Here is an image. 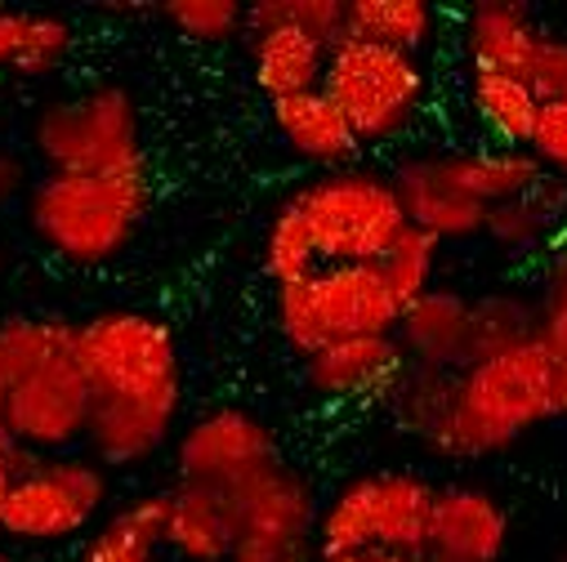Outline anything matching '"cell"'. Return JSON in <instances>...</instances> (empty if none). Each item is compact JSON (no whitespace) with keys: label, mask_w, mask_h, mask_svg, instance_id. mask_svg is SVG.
I'll use <instances>...</instances> for the list:
<instances>
[{"label":"cell","mask_w":567,"mask_h":562,"mask_svg":"<svg viewBox=\"0 0 567 562\" xmlns=\"http://www.w3.org/2000/svg\"><path fill=\"white\" fill-rule=\"evenodd\" d=\"M434 504H439V487L415 473H398V469L362 473L322 504L318 535H313L318 562L340 553H362V549L424 558Z\"/></svg>","instance_id":"4"},{"label":"cell","mask_w":567,"mask_h":562,"mask_svg":"<svg viewBox=\"0 0 567 562\" xmlns=\"http://www.w3.org/2000/svg\"><path fill=\"white\" fill-rule=\"evenodd\" d=\"M452 162V175L456 184L483 201L487 210L492 206H505V201H518L527 192H536L545 184V166L532 157V148H483V153H447Z\"/></svg>","instance_id":"22"},{"label":"cell","mask_w":567,"mask_h":562,"mask_svg":"<svg viewBox=\"0 0 567 562\" xmlns=\"http://www.w3.org/2000/svg\"><path fill=\"white\" fill-rule=\"evenodd\" d=\"M439 237H430L424 228H406L398 241H393V250L380 259V272H384V281H389V291L398 295V304H402V313L415 304V300H424L434 291V272H439Z\"/></svg>","instance_id":"30"},{"label":"cell","mask_w":567,"mask_h":562,"mask_svg":"<svg viewBox=\"0 0 567 562\" xmlns=\"http://www.w3.org/2000/svg\"><path fill=\"white\" fill-rule=\"evenodd\" d=\"M157 10L175 32L202 45H224L246 28V6L237 0H166Z\"/></svg>","instance_id":"31"},{"label":"cell","mask_w":567,"mask_h":562,"mask_svg":"<svg viewBox=\"0 0 567 562\" xmlns=\"http://www.w3.org/2000/svg\"><path fill=\"white\" fill-rule=\"evenodd\" d=\"M23 179H28L23 162H19V157H10V153H0V206L14 201V197L23 192Z\"/></svg>","instance_id":"38"},{"label":"cell","mask_w":567,"mask_h":562,"mask_svg":"<svg viewBox=\"0 0 567 562\" xmlns=\"http://www.w3.org/2000/svg\"><path fill=\"white\" fill-rule=\"evenodd\" d=\"M233 540H272V544H313L318 535V491L313 482L291 469L287 460H272L268 469L250 473L233 491L219 496Z\"/></svg>","instance_id":"11"},{"label":"cell","mask_w":567,"mask_h":562,"mask_svg":"<svg viewBox=\"0 0 567 562\" xmlns=\"http://www.w3.org/2000/svg\"><path fill=\"white\" fill-rule=\"evenodd\" d=\"M540 37L545 32L536 28V19L514 0H478V6H470L461 28L470 72H505V76L527 72Z\"/></svg>","instance_id":"19"},{"label":"cell","mask_w":567,"mask_h":562,"mask_svg":"<svg viewBox=\"0 0 567 562\" xmlns=\"http://www.w3.org/2000/svg\"><path fill=\"white\" fill-rule=\"evenodd\" d=\"M532 157L567 179V103H545L540 107V121H536V134H532Z\"/></svg>","instance_id":"35"},{"label":"cell","mask_w":567,"mask_h":562,"mask_svg":"<svg viewBox=\"0 0 567 562\" xmlns=\"http://www.w3.org/2000/svg\"><path fill=\"white\" fill-rule=\"evenodd\" d=\"M76 357L90 379V438L99 465H144L179 419L184 362L175 331L153 313L112 309L76 326Z\"/></svg>","instance_id":"1"},{"label":"cell","mask_w":567,"mask_h":562,"mask_svg":"<svg viewBox=\"0 0 567 562\" xmlns=\"http://www.w3.org/2000/svg\"><path fill=\"white\" fill-rule=\"evenodd\" d=\"M313 232L318 259L327 263H380L393 241L411 228L393 175L371 170H327L291 197Z\"/></svg>","instance_id":"6"},{"label":"cell","mask_w":567,"mask_h":562,"mask_svg":"<svg viewBox=\"0 0 567 562\" xmlns=\"http://www.w3.org/2000/svg\"><path fill=\"white\" fill-rule=\"evenodd\" d=\"M32 144L50 175H116L148 166L138 138V107L121 85H99L41 107Z\"/></svg>","instance_id":"7"},{"label":"cell","mask_w":567,"mask_h":562,"mask_svg":"<svg viewBox=\"0 0 567 562\" xmlns=\"http://www.w3.org/2000/svg\"><path fill=\"white\" fill-rule=\"evenodd\" d=\"M148 197V166L116 175H45L28 197V219L54 254L72 263H107L130 246Z\"/></svg>","instance_id":"3"},{"label":"cell","mask_w":567,"mask_h":562,"mask_svg":"<svg viewBox=\"0 0 567 562\" xmlns=\"http://www.w3.org/2000/svg\"><path fill=\"white\" fill-rule=\"evenodd\" d=\"M470 107H474L478 125L496 138V148H532L540 103L523 76L470 72Z\"/></svg>","instance_id":"23"},{"label":"cell","mask_w":567,"mask_h":562,"mask_svg":"<svg viewBox=\"0 0 567 562\" xmlns=\"http://www.w3.org/2000/svg\"><path fill=\"white\" fill-rule=\"evenodd\" d=\"M107 465L94 456H45L10 491L0 535L28 544H59L81 535L107 504Z\"/></svg>","instance_id":"9"},{"label":"cell","mask_w":567,"mask_h":562,"mask_svg":"<svg viewBox=\"0 0 567 562\" xmlns=\"http://www.w3.org/2000/svg\"><path fill=\"white\" fill-rule=\"evenodd\" d=\"M14 482H19V451L0 447V522H6V504H10Z\"/></svg>","instance_id":"39"},{"label":"cell","mask_w":567,"mask_h":562,"mask_svg":"<svg viewBox=\"0 0 567 562\" xmlns=\"http://www.w3.org/2000/svg\"><path fill=\"white\" fill-rule=\"evenodd\" d=\"M90 379L81 371L76 357V335L50 353L41 366H32L10 402H6V434L14 443V451H32V456H72V447H81L90 438Z\"/></svg>","instance_id":"8"},{"label":"cell","mask_w":567,"mask_h":562,"mask_svg":"<svg viewBox=\"0 0 567 562\" xmlns=\"http://www.w3.org/2000/svg\"><path fill=\"white\" fill-rule=\"evenodd\" d=\"M72 335H76V326H68V322H41V318L0 322V447L6 451H14L10 434H6V402H10L14 384L32 366H41L50 353H59Z\"/></svg>","instance_id":"28"},{"label":"cell","mask_w":567,"mask_h":562,"mask_svg":"<svg viewBox=\"0 0 567 562\" xmlns=\"http://www.w3.org/2000/svg\"><path fill=\"white\" fill-rule=\"evenodd\" d=\"M563 219H567V188L545 179L536 192L492 206L483 237L496 241L501 250H536V246H545V241L554 246L563 237Z\"/></svg>","instance_id":"26"},{"label":"cell","mask_w":567,"mask_h":562,"mask_svg":"<svg viewBox=\"0 0 567 562\" xmlns=\"http://www.w3.org/2000/svg\"><path fill=\"white\" fill-rule=\"evenodd\" d=\"M23 28H28V14L0 10V67H14L19 45H23Z\"/></svg>","instance_id":"37"},{"label":"cell","mask_w":567,"mask_h":562,"mask_svg":"<svg viewBox=\"0 0 567 562\" xmlns=\"http://www.w3.org/2000/svg\"><path fill=\"white\" fill-rule=\"evenodd\" d=\"M246 32H250V72H255V85L268 94V103L322 90L327 59H331L322 41H313L305 28L281 19L255 23Z\"/></svg>","instance_id":"17"},{"label":"cell","mask_w":567,"mask_h":562,"mask_svg":"<svg viewBox=\"0 0 567 562\" xmlns=\"http://www.w3.org/2000/svg\"><path fill=\"white\" fill-rule=\"evenodd\" d=\"M313 300L318 318L331 340L358 335H398L402 304L389 291L380 263H327L313 272Z\"/></svg>","instance_id":"13"},{"label":"cell","mask_w":567,"mask_h":562,"mask_svg":"<svg viewBox=\"0 0 567 562\" xmlns=\"http://www.w3.org/2000/svg\"><path fill=\"white\" fill-rule=\"evenodd\" d=\"M536 309H540L536 340L567 362V232L554 241V254H549V268H545V287L536 295Z\"/></svg>","instance_id":"32"},{"label":"cell","mask_w":567,"mask_h":562,"mask_svg":"<svg viewBox=\"0 0 567 562\" xmlns=\"http://www.w3.org/2000/svg\"><path fill=\"white\" fill-rule=\"evenodd\" d=\"M68 54H72V28L59 14H28V28H23V45H19L14 67L28 72V76H45Z\"/></svg>","instance_id":"33"},{"label":"cell","mask_w":567,"mask_h":562,"mask_svg":"<svg viewBox=\"0 0 567 562\" xmlns=\"http://www.w3.org/2000/svg\"><path fill=\"white\" fill-rule=\"evenodd\" d=\"M439 14L430 0H349V37L375 41L402 54H424L434 45Z\"/></svg>","instance_id":"25"},{"label":"cell","mask_w":567,"mask_h":562,"mask_svg":"<svg viewBox=\"0 0 567 562\" xmlns=\"http://www.w3.org/2000/svg\"><path fill=\"white\" fill-rule=\"evenodd\" d=\"M322 562H424L415 553H389V549H362V553H340V558H322Z\"/></svg>","instance_id":"40"},{"label":"cell","mask_w":567,"mask_h":562,"mask_svg":"<svg viewBox=\"0 0 567 562\" xmlns=\"http://www.w3.org/2000/svg\"><path fill=\"white\" fill-rule=\"evenodd\" d=\"M393 188L411 228H424L439 241H465L487 228V206L456 184L447 153H411L406 162H398Z\"/></svg>","instance_id":"12"},{"label":"cell","mask_w":567,"mask_h":562,"mask_svg":"<svg viewBox=\"0 0 567 562\" xmlns=\"http://www.w3.org/2000/svg\"><path fill=\"white\" fill-rule=\"evenodd\" d=\"M406 357L393 335H358V340H331L322 353L305 362V384L322 402H358L371 393H389V384L402 375Z\"/></svg>","instance_id":"15"},{"label":"cell","mask_w":567,"mask_h":562,"mask_svg":"<svg viewBox=\"0 0 567 562\" xmlns=\"http://www.w3.org/2000/svg\"><path fill=\"white\" fill-rule=\"evenodd\" d=\"M277 456L272 429L259 415L241 410V406H219L184 429L179 447H175V465H179V482L224 496L237 482H246L250 473L268 469Z\"/></svg>","instance_id":"10"},{"label":"cell","mask_w":567,"mask_h":562,"mask_svg":"<svg viewBox=\"0 0 567 562\" xmlns=\"http://www.w3.org/2000/svg\"><path fill=\"white\" fill-rule=\"evenodd\" d=\"M228 562H309V544H272V540H241L233 544Z\"/></svg>","instance_id":"36"},{"label":"cell","mask_w":567,"mask_h":562,"mask_svg":"<svg viewBox=\"0 0 567 562\" xmlns=\"http://www.w3.org/2000/svg\"><path fill=\"white\" fill-rule=\"evenodd\" d=\"M523 81H527V90L536 94L540 107L545 103H567V37L545 32L527 72H523Z\"/></svg>","instance_id":"34"},{"label":"cell","mask_w":567,"mask_h":562,"mask_svg":"<svg viewBox=\"0 0 567 562\" xmlns=\"http://www.w3.org/2000/svg\"><path fill=\"white\" fill-rule=\"evenodd\" d=\"M509 544V513L483 487H439L424 562H501Z\"/></svg>","instance_id":"14"},{"label":"cell","mask_w":567,"mask_h":562,"mask_svg":"<svg viewBox=\"0 0 567 562\" xmlns=\"http://www.w3.org/2000/svg\"><path fill=\"white\" fill-rule=\"evenodd\" d=\"M272 129L300 162L327 166V170H349V162L358 157V134L344 121V112L322 94H296V98H277L272 103Z\"/></svg>","instance_id":"18"},{"label":"cell","mask_w":567,"mask_h":562,"mask_svg":"<svg viewBox=\"0 0 567 562\" xmlns=\"http://www.w3.org/2000/svg\"><path fill=\"white\" fill-rule=\"evenodd\" d=\"M567 415V362L540 340L461 371L456 410L434 456L483 460L509 451L545 419Z\"/></svg>","instance_id":"2"},{"label":"cell","mask_w":567,"mask_h":562,"mask_svg":"<svg viewBox=\"0 0 567 562\" xmlns=\"http://www.w3.org/2000/svg\"><path fill=\"white\" fill-rule=\"evenodd\" d=\"M456 388H461V371H439V366H402V375L389 384L384 406L393 415V425L411 438H420L424 447H439L452 410H456Z\"/></svg>","instance_id":"20"},{"label":"cell","mask_w":567,"mask_h":562,"mask_svg":"<svg viewBox=\"0 0 567 562\" xmlns=\"http://www.w3.org/2000/svg\"><path fill=\"white\" fill-rule=\"evenodd\" d=\"M233 527L224 500L197 487L166 491V549L179 562H228L233 558Z\"/></svg>","instance_id":"21"},{"label":"cell","mask_w":567,"mask_h":562,"mask_svg":"<svg viewBox=\"0 0 567 562\" xmlns=\"http://www.w3.org/2000/svg\"><path fill=\"white\" fill-rule=\"evenodd\" d=\"M470 318H474V300H465L452 287H434L402 313L393 340L411 366L470 371Z\"/></svg>","instance_id":"16"},{"label":"cell","mask_w":567,"mask_h":562,"mask_svg":"<svg viewBox=\"0 0 567 562\" xmlns=\"http://www.w3.org/2000/svg\"><path fill=\"white\" fill-rule=\"evenodd\" d=\"M318 268H322V259H318L309 219H305V210L287 197V201H281V210L272 215L268 232H264V272L272 277V287H281V281L313 277Z\"/></svg>","instance_id":"29"},{"label":"cell","mask_w":567,"mask_h":562,"mask_svg":"<svg viewBox=\"0 0 567 562\" xmlns=\"http://www.w3.org/2000/svg\"><path fill=\"white\" fill-rule=\"evenodd\" d=\"M536 331H540L536 300H527L518 291H492V295L474 300V318H470V366L532 344Z\"/></svg>","instance_id":"27"},{"label":"cell","mask_w":567,"mask_h":562,"mask_svg":"<svg viewBox=\"0 0 567 562\" xmlns=\"http://www.w3.org/2000/svg\"><path fill=\"white\" fill-rule=\"evenodd\" d=\"M0 562H10V558H0Z\"/></svg>","instance_id":"41"},{"label":"cell","mask_w":567,"mask_h":562,"mask_svg":"<svg viewBox=\"0 0 567 562\" xmlns=\"http://www.w3.org/2000/svg\"><path fill=\"white\" fill-rule=\"evenodd\" d=\"M322 94L344 112L358 144H389L420 121L430 103V72L415 54L344 37L331 45Z\"/></svg>","instance_id":"5"},{"label":"cell","mask_w":567,"mask_h":562,"mask_svg":"<svg viewBox=\"0 0 567 562\" xmlns=\"http://www.w3.org/2000/svg\"><path fill=\"white\" fill-rule=\"evenodd\" d=\"M166 544V491L162 496H134L121 504L94 540L81 549L76 562H157V549Z\"/></svg>","instance_id":"24"}]
</instances>
